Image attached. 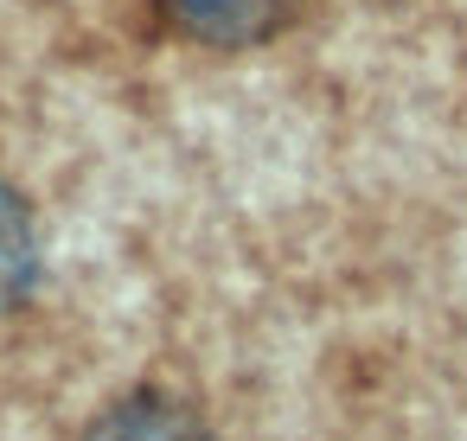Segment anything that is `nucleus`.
<instances>
[{
  "label": "nucleus",
  "instance_id": "2",
  "mask_svg": "<svg viewBox=\"0 0 467 441\" xmlns=\"http://www.w3.org/2000/svg\"><path fill=\"white\" fill-rule=\"evenodd\" d=\"M78 441H218V435L192 403H180L167 390H129V396L103 403Z\"/></svg>",
  "mask_w": 467,
  "mask_h": 441
},
{
  "label": "nucleus",
  "instance_id": "1",
  "mask_svg": "<svg viewBox=\"0 0 467 441\" xmlns=\"http://www.w3.org/2000/svg\"><path fill=\"white\" fill-rule=\"evenodd\" d=\"M167 33L205 46V52H250V46H269L288 14H295V0H154Z\"/></svg>",
  "mask_w": 467,
  "mask_h": 441
},
{
  "label": "nucleus",
  "instance_id": "3",
  "mask_svg": "<svg viewBox=\"0 0 467 441\" xmlns=\"http://www.w3.org/2000/svg\"><path fill=\"white\" fill-rule=\"evenodd\" d=\"M39 288V218L26 192L0 173V313H20Z\"/></svg>",
  "mask_w": 467,
  "mask_h": 441
}]
</instances>
